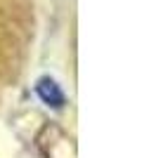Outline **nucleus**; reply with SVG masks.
<instances>
[{
	"mask_svg": "<svg viewBox=\"0 0 156 158\" xmlns=\"http://www.w3.org/2000/svg\"><path fill=\"white\" fill-rule=\"evenodd\" d=\"M36 90H38L40 99H43L45 104H50V106H62L64 104V92L59 90V85L52 78H40Z\"/></svg>",
	"mask_w": 156,
	"mask_h": 158,
	"instance_id": "nucleus-1",
	"label": "nucleus"
}]
</instances>
